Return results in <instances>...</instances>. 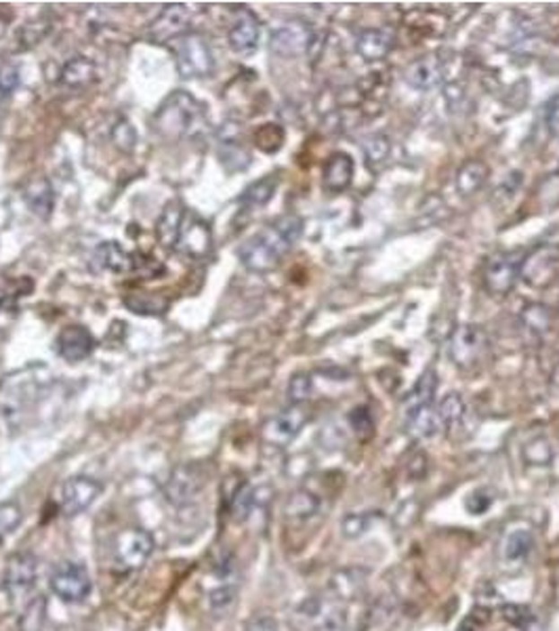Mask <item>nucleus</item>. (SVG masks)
Masks as SVG:
<instances>
[{"instance_id": "nucleus-1", "label": "nucleus", "mask_w": 559, "mask_h": 631, "mask_svg": "<svg viewBox=\"0 0 559 631\" xmlns=\"http://www.w3.org/2000/svg\"><path fill=\"white\" fill-rule=\"evenodd\" d=\"M53 385L47 366L32 364L11 372L0 381V425L15 430L28 415L39 410Z\"/></svg>"}, {"instance_id": "nucleus-2", "label": "nucleus", "mask_w": 559, "mask_h": 631, "mask_svg": "<svg viewBox=\"0 0 559 631\" xmlns=\"http://www.w3.org/2000/svg\"><path fill=\"white\" fill-rule=\"evenodd\" d=\"M303 234V219L297 215H282L267 228L250 236L238 249V259L249 272L266 274L280 266L284 255Z\"/></svg>"}, {"instance_id": "nucleus-3", "label": "nucleus", "mask_w": 559, "mask_h": 631, "mask_svg": "<svg viewBox=\"0 0 559 631\" xmlns=\"http://www.w3.org/2000/svg\"><path fill=\"white\" fill-rule=\"evenodd\" d=\"M152 125L164 139H196L206 133V110L188 91H173L153 112Z\"/></svg>"}, {"instance_id": "nucleus-4", "label": "nucleus", "mask_w": 559, "mask_h": 631, "mask_svg": "<svg viewBox=\"0 0 559 631\" xmlns=\"http://www.w3.org/2000/svg\"><path fill=\"white\" fill-rule=\"evenodd\" d=\"M175 53L177 72L181 78H206L213 74L214 59L202 36L189 32L170 42Z\"/></svg>"}, {"instance_id": "nucleus-5", "label": "nucleus", "mask_w": 559, "mask_h": 631, "mask_svg": "<svg viewBox=\"0 0 559 631\" xmlns=\"http://www.w3.org/2000/svg\"><path fill=\"white\" fill-rule=\"evenodd\" d=\"M524 250H507V253H494L484 267V285L493 295H507L513 291L521 278V266H524Z\"/></svg>"}, {"instance_id": "nucleus-6", "label": "nucleus", "mask_w": 559, "mask_h": 631, "mask_svg": "<svg viewBox=\"0 0 559 631\" xmlns=\"http://www.w3.org/2000/svg\"><path fill=\"white\" fill-rule=\"evenodd\" d=\"M51 590L61 602L80 604L93 592V581L87 568L78 562H61L51 574Z\"/></svg>"}, {"instance_id": "nucleus-7", "label": "nucleus", "mask_w": 559, "mask_h": 631, "mask_svg": "<svg viewBox=\"0 0 559 631\" xmlns=\"http://www.w3.org/2000/svg\"><path fill=\"white\" fill-rule=\"evenodd\" d=\"M36 579H39V560L36 556L28 554V551H20V554L9 557L7 571H4V590L11 602L26 604L30 593L36 587Z\"/></svg>"}, {"instance_id": "nucleus-8", "label": "nucleus", "mask_w": 559, "mask_h": 631, "mask_svg": "<svg viewBox=\"0 0 559 631\" xmlns=\"http://www.w3.org/2000/svg\"><path fill=\"white\" fill-rule=\"evenodd\" d=\"M205 484H206L205 465H198V463L179 465V468H175L173 474L169 476L167 484H164V499L175 507L189 505L202 493Z\"/></svg>"}, {"instance_id": "nucleus-9", "label": "nucleus", "mask_w": 559, "mask_h": 631, "mask_svg": "<svg viewBox=\"0 0 559 631\" xmlns=\"http://www.w3.org/2000/svg\"><path fill=\"white\" fill-rule=\"evenodd\" d=\"M307 421H310V413H307L303 404H291L286 410L274 415L272 419H267L263 424V443L275 446V449H284V446L291 444L299 436Z\"/></svg>"}, {"instance_id": "nucleus-10", "label": "nucleus", "mask_w": 559, "mask_h": 631, "mask_svg": "<svg viewBox=\"0 0 559 631\" xmlns=\"http://www.w3.org/2000/svg\"><path fill=\"white\" fill-rule=\"evenodd\" d=\"M103 493V484L95 478L76 476L64 482L59 497V512L66 518H76L83 512H87L95 504L97 497Z\"/></svg>"}, {"instance_id": "nucleus-11", "label": "nucleus", "mask_w": 559, "mask_h": 631, "mask_svg": "<svg viewBox=\"0 0 559 631\" xmlns=\"http://www.w3.org/2000/svg\"><path fill=\"white\" fill-rule=\"evenodd\" d=\"M153 551V537L144 529H125L116 537V560L127 571H137L150 560Z\"/></svg>"}, {"instance_id": "nucleus-12", "label": "nucleus", "mask_w": 559, "mask_h": 631, "mask_svg": "<svg viewBox=\"0 0 559 631\" xmlns=\"http://www.w3.org/2000/svg\"><path fill=\"white\" fill-rule=\"evenodd\" d=\"M313 42V32L310 23L293 20L278 26L269 36V48L280 57H297L303 55Z\"/></svg>"}, {"instance_id": "nucleus-13", "label": "nucleus", "mask_w": 559, "mask_h": 631, "mask_svg": "<svg viewBox=\"0 0 559 631\" xmlns=\"http://www.w3.org/2000/svg\"><path fill=\"white\" fill-rule=\"evenodd\" d=\"M213 249V232L205 219L194 215L192 211H188L186 222H183L179 242H177V253L189 259H202L211 253Z\"/></svg>"}, {"instance_id": "nucleus-14", "label": "nucleus", "mask_w": 559, "mask_h": 631, "mask_svg": "<svg viewBox=\"0 0 559 631\" xmlns=\"http://www.w3.org/2000/svg\"><path fill=\"white\" fill-rule=\"evenodd\" d=\"M55 347L61 360L66 363L76 364L87 360L95 349V337L87 327L83 324H70V327L61 329L57 339H55Z\"/></svg>"}, {"instance_id": "nucleus-15", "label": "nucleus", "mask_w": 559, "mask_h": 631, "mask_svg": "<svg viewBox=\"0 0 559 631\" xmlns=\"http://www.w3.org/2000/svg\"><path fill=\"white\" fill-rule=\"evenodd\" d=\"M484 346H486V337H484L482 329L473 327V324H463V327L454 330L450 339L452 363L460 369H469L482 356Z\"/></svg>"}, {"instance_id": "nucleus-16", "label": "nucleus", "mask_w": 559, "mask_h": 631, "mask_svg": "<svg viewBox=\"0 0 559 631\" xmlns=\"http://www.w3.org/2000/svg\"><path fill=\"white\" fill-rule=\"evenodd\" d=\"M192 13L186 4H167L150 26V39L153 42H173L183 34H189Z\"/></svg>"}, {"instance_id": "nucleus-17", "label": "nucleus", "mask_w": 559, "mask_h": 631, "mask_svg": "<svg viewBox=\"0 0 559 631\" xmlns=\"http://www.w3.org/2000/svg\"><path fill=\"white\" fill-rule=\"evenodd\" d=\"M559 266V249L557 247H540L534 253L526 255L524 266H521V278L534 289H543L553 283V276Z\"/></svg>"}, {"instance_id": "nucleus-18", "label": "nucleus", "mask_w": 559, "mask_h": 631, "mask_svg": "<svg viewBox=\"0 0 559 631\" xmlns=\"http://www.w3.org/2000/svg\"><path fill=\"white\" fill-rule=\"evenodd\" d=\"M259 36H261V26L259 20L253 11H240L236 20H233L230 28V47L233 53L238 55H250L257 51L259 47Z\"/></svg>"}, {"instance_id": "nucleus-19", "label": "nucleus", "mask_w": 559, "mask_h": 631, "mask_svg": "<svg viewBox=\"0 0 559 631\" xmlns=\"http://www.w3.org/2000/svg\"><path fill=\"white\" fill-rule=\"evenodd\" d=\"M22 198L32 215L42 219V222H47L51 217L55 208V189L47 177L36 175L32 180H28L22 189Z\"/></svg>"}, {"instance_id": "nucleus-20", "label": "nucleus", "mask_w": 559, "mask_h": 631, "mask_svg": "<svg viewBox=\"0 0 559 631\" xmlns=\"http://www.w3.org/2000/svg\"><path fill=\"white\" fill-rule=\"evenodd\" d=\"M186 215H188V208L183 206L179 200H170L169 205L162 208V213H160L158 223H156V238L160 247L167 250L177 249Z\"/></svg>"}, {"instance_id": "nucleus-21", "label": "nucleus", "mask_w": 559, "mask_h": 631, "mask_svg": "<svg viewBox=\"0 0 559 631\" xmlns=\"http://www.w3.org/2000/svg\"><path fill=\"white\" fill-rule=\"evenodd\" d=\"M354 171H355L354 158L345 154V152H335L333 156H328L327 164H324L322 188L330 194L345 192L354 181Z\"/></svg>"}, {"instance_id": "nucleus-22", "label": "nucleus", "mask_w": 559, "mask_h": 631, "mask_svg": "<svg viewBox=\"0 0 559 631\" xmlns=\"http://www.w3.org/2000/svg\"><path fill=\"white\" fill-rule=\"evenodd\" d=\"M441 74H444V66H441V59L438 55H427V57H421L413 61L406 67V83L416 91H429L433 87H438L441 83Z\"/></svg>"}, {"instance_id": "nucleus-23", "label": "nucleus", "mask_w": 559, "mask_h": 631, "mask_svg": "<svg viewBox=\"0 0 559 631\" xmlns=\"http://www.w3.org/2000/svg\"><path fill=\"white\" fill-rule=\"evenodd\" d=\"M391 47L393 32L387 28H368L364 32H360L358 42H355V51L364 57V61L385 59Z\"/></svg>"}, {"instance_id": "nucleus-24", "label": "nucleus", "mask_w": 559, "mask_h": 631, "mask_svg": "<svg viewBox=\"0 0 559 631\" xmlns=\"http://www.w3.org/2000/svg\"><path fill=\"white\" fill-rule=\"evenodd\" d=\"M534 548V535L530 529H511L501 541V560L505 565H521L528 560Z\"/></svg>"}, {"instance_id": "nucleus-25", "label": "nucleus", "mask_w": 559, "mask_h": 631, "mask_svg": "<svg viewBox=\"0 0 559 631\" xmlns=\"http://www.w3.org/2000/svg\"><path fill=\"white\" fill-rule=\"evenodd\" d=\"M97 81V67L87 57H72L61 70V84L70 89H87Z\"/></svg>"}, {"instance_id": "nucleus-26", "label": "nucleus", "mask_w": 559, "mask_h": 631, "mask_svg": "<svg viewBox=\"0 0 559 631\" xmlns=\"http://www.w3.org/2000/svg\"><path fill=\"white\" fill-rule=\"evenodd\" d=\"M275 189H278V177L275 175H266L261 180H257L255 183L244 189L242 196H240L238 202L240 206L247 208V211H253V208H261L272 202L275 196Z\"/></svg>"}, {"instance_id": "nucleus-27", "label": "nucleus", "mask_w": 559, "mask_h": 631, "mask_svg": "<svg viewBox=\"0 0 559 631\" xmlns=\"http://www.w3.org/2000/svg\"><path fill=\"white\" fill-rule=\"evenodd\" d=\"M435 388H438V379H435L433 371H427L425 375L419 379V383L415 385V390L410 391L406 400L402 404V416H408L416 413V410L432 407L433 404V396H435Z\"/></svg>"}, {"instance_id": "nucleus-28", "label": "nucleus", "mask_w": 559, "mask_h": 631, "mask_svg": "<svg viewBox=\"0 0 559 631\" xmlns=\"http://www.w3.org/2000/svg\"><path fill=\"white\" fill-rule=\"evenodd\" d=\"M95 263L100 272L108 269V272L122 274L131 269V255H127L118 242H101L95 250Z\"/></svg>"}, {"instance_id": "nucleus-29", "label": "nucleus", "mask_w": 559, "mask_h": 631, "mask_svg": "<svg viewBox=\"0 0 559 631\" xmlns=\"http://www.w3.org/2000/svg\"><path fill=\"white\" fill-rule=\"evenodd\" d=\"M490 175V169L482 161H467L457 173V189L463 196H473L484 188Z\"/></svg>"}, {"instance_id": "nucleus-30", "label": "nucleus", "mask_w": 559, "mask_h": 631, "mask_svg": "<svg viewBox=\"0 0 559 631\" xmlns=\"http://www.w3.org/2000/svg\"><path fill=\"white\" fill-rule=\"evenodd\" d=\"M404 421H406L408 432L413 434L415 438H433L435 434L441 430L438 408H433V404L432 407L416 410L413 415L404 416Z\"/></svg>"}, {"instance_id": "nucleus-31", "label": "nucleus", "mask_w": 559, "mask_h": 631, "mask_svg": "<svg viewBox=\"0 0 559 631\" xmlns=\"http://www.w3.org/2000/svg\"><path fill=\"white\" fill-rule=\"evenodd\" d=\"M318 510H319V499L305 488L294 490L284 505V513L291 520H307L316 516Z\"/></svg>"}, {"instance_id": "nucleus-32", "label": "nucleus", "mask_w": 559, "mask_h": 631, "mask_svg": "<svg viewBox=\"0 0 559 631\" xmlns=\"http://www.w3.org/2000/svg\"><path fill=\"white\" fill-rule=\"evenodd\" d=\"M125 305L141 316H160L169 310V302L158 293H131L125 297Z\"/></svg>"}, {"instance_id": "nucleus-33", "label": "nucleus", "mask_w": 559, "mask_h": 631, "mask_svg": "<svg viewBox=\"0 0 559 631\" xmlns=\"http://www.w3.org/2000/svg\"><path fill=\"white\" fill-rule=\"evenodd\" d=\"M47 623V598L34 596L23 604L20 615V631H42Z\"/></svg>"}, {"instance_id": "nucleus-34", "label": "nucleus", "mask_w": 559, "mask_h": 631, "mask_svg": "<svg viewBox=\"0 0 559 631\" xmlns=\"http://www.w3.org/2000/svg\"><path fill=\"white\" fill-rule=\"evenodd\" d=\"M219 158L221 164L230 171H242L247 169L250 164V156L249 152L242 148V144H238V139L233 137H221V145H219Z\"/></svg>"}, {"instance_id": "nucleus-35", "label": "nucleus", "mask_w": 559, "mask_h": 631, "mask_svg": "<svg viewBox=\"0 0 559 631\" xmlns=\"http://www.w3.org/2000/svg\"><path fill=\"white\" fill-rule=\"evenodd\" d=\"M257 504H259V490L250 486V484H242V486L231 495V518L236 520V522H244V520L250 516V512L255 510Z\"/></svg>"}, {"instance_id": "nucleus-36", "label": "nucleus", "mask_w": 559, "mask_h": 631, "mask_svg": "<svg viewBox=\"0 0 559 631\" xmlns=\"http://www.w3.org/2000/svg\"><path fill=\"white\" fill-rule=\"evenodd\" d=\"M391 156V142L385 135H371L364 142L366 167L371 171H380Z\"/></svg>"}, {"instance_id": "nucleus-37", "label": "nucleus", "mask_w": 559, "mask_h": 631, "mask_svg": "<svg viewBox=\"0 0 559 631\" xmlns=\"http://www.w3.org/2000/svg\"><path fill=\"white\" fill-rule=\"evenodd\" d=\"M521 322L524 327L534 335H545L546 330L551 329L553 314L551 310L543 303H528L524 310H521Z\"/></svg>"}, {"instance_id": "nucleus-38", "label": "nucleus", "mask_w": 559, "mask_h": 631, "mask_svg": "<svg viewBox=\"0 0 559 631\" xmlns=\"http://www.w3.org/2000/svg\"><path fill=\"white\" fill-rule=\"evenodd\" d=\"M286 133L280 125H274V122H267V125H261L255 131V145L257 150H261L263 154H275L282 145H284Z\"/></svg>"}, {"instance_id": "nucleus-39", "label": "nucleus", "mask_w": 559, "mask_h": 631, "mask_svg": "<svg viewBox=\"0 0 559 631\" xmlns=\"http://www.w3.org/2000/svg\"><path fill=\"white\" fill-rule=\"evenodd\" d=\"M465 413H467V407L460 394H448L438 407L441 427H448V430H452V427L463 424Z\"/></svg>"}, {"instance_id": "nucleus-40", "label": "nucleus", "mask_w": 559, "mask_h": 631, "mask_svg": "<svg viewBox=\"0 0 559 631\" xmlns=\"http://www.w3.org/2000/svg\"><path fill=\"white\" fill-rule=\"evenodd\" d=\"M112 142L116 148L120 152H125V154H131L137 148V131H135V127L131 125V120L120 118L116 122L112 128Z\"/></svg>"}, {"instance_id": "nucleus-41", "label": "nucleus", "mask_w": 559, "mask_h": 631, "mask_svg": "<svg viewBox=\"0 0 559 631\" xmlns=\"http://www.w3.org/2000/svg\"><path fill=\"white\" fill-rule=\"evenodd\" d=\"M23 520L22 507L13 504V501H7V504H0V541L13 535V532L20 529Z\"/></svg>"}, {"instance_id": "nucleus-42", "label": "nucleus", "mask_w": 559, "mask_h": 631, "mask_svg": "<svg viewBox=\"0 0 559 631\" xmlns=\"http://www.w3.org/2000/svg\"><path fill=\"white\" fill-rule=\"evenodd\" d=\"M362 587H364V581H362L360 571H352V579H349V571H343L333 579V590L336 598L352 600L362 592Z\"/></svg>"}, {"instance_id": "nucleus-43", "label": "nucleus", "mask_w": 559, "mask_h": 631, "mask_svg": "<svg viewBox=\"0 0 559 631\" xmlns=\"http://www.w3.org/2000/svg\"><path fill=\"white\" fill-rule=\"evenodd\" d=\"M524 459L528 465H534V468H543V465H549L553 461V449L546 438H534L526 444L524 449Z\"/></svg>"}, {"instance_id": "nucleus-44", "label": "nucleus", "mask_w": 559, "mask_h": 631, "mask_svg": "<svg viewBox=\"0 0 559 631\" xmlns=\"http://www.w3.org/2000/svg\"><path fill=\"white\" fill-rule=\"evenodd\" d=\"M372 520L374 518L371 516V513H347V516L343 518V522H341V532L347 539H358V537L364 535V532H368Z\"/></svg>"}, {"instance_id": "nucleus-45", "label": "nucleus", "mask_w": 559, "mask_h": 631, "mask_svg": "<svg viewBox=\"0 0 559 631\" xmlns=\"http://www.w3.org/2000/svg\"><path fill=\"white\" fill-rule=\"evenodd\" d=\"M131 269L133 272H137L141 278H145V280L158 278V276L164 274L162 263H158L150 255H141V253L131 255Z\"/></svg>"}, {"instance_id": "nucleus-46", "label": "nucleus", "mask_w": 559, "mask_h": 631, "mask_svg": "<svg viewBox=\"0 0 559 631\" xmlns=\"http://www.w3.org/2000/svg\"><path fill=\"white\" fill-rule=\"evenodd\" d=\"M311 394V377L301 372V375H294L288 383V400L291 404H303Z\"/></svg>"}, {"instance_id": "nucleus-47", "label": "nucleus", "mask_w": 559, "mask_h": 631, "mask_svg": "<svg viewBox=\"0 0 559 631\" xmlns=\"http://www.w3.org/2000/svg\"><path fill=\"white\" fill-rule=\"evenodd\" d=\"M349 424H352L355 434H358V436H362V438H368L374 430L372 416L364 407L352 410V415H349Z\"/></svg>"}, {"instance_id": "nucleus-48", "label": "nucleus", "mask_w": 559, "mask_h": 631, "mask_svg": "<svg viewBox=\"0 0 559 631\" xmlns=\"http://www.w3.org/2000/svg\"><path fill=\"white\" fill-rule=\"evenodd\" d=\"M20 84V70L13 66H4L0 70V103L7 100V95Z\"/></svg>"}, {"instance_id": "nucleus-49", "label": "nucleus", "mask_w": 559, "mask_h": 631, "mask_svg": "<svg viewBox=\"0 0 559 631\" xmlns=\"http://www.w3.org/2000/svg\"><path fill=\"white\" fill-rule=\"evenodd\" d=\"M545 122L553 137H559V95H555L549 103H546Z\"/></svg>"}, {"instance_id": "nucleus-50", "label": "nucleus", "mask_w": 559, "mask_h": 631, "mask_svg": "<svg viewBox=\"0 0 559 631\" xmlns=\"http://www.w3.org/2000/svg\"><path fill=\"white\" fill-rule=\"evenodd\" d=\"M482 497H484V490H477V493H473L471 495V497L469 499H467V507H469V505H473V504H477L476 507H471V513H484V512H486L488 510V507L490 505H493V501H494V497H490V499H484L482 501Z\"/></svg>"}, {"instance_id": "nucleus-51", "label": "nucleus", "mask_w": 559, "mask_h": 631, "mask_svg": "<svg viewBox=\"0 0 559 631\" xmlns=\"http://www.w3.org/2000/svg\"><path fill=\"white\" fill-rule=\"evenodd\" d=\"M247 631H280V629H278V625L272 621V618L259 617V618H255V621L249 623Z\"/></svg>"}, {"instance_id": "nucleus-52", "label": "nucleus", "mask_w": 559, "mask_h": 631, "mask_svg": "<svg viewBox=\"0 0 559 631\" xmlns=\"http://www.w3.org/2000/svg\"><path fill=\"white\" fill-rule=\"evenodd\" d=\"M9 305H11V299H9V295H7V293H3V291H0V311H3L4 308H9Z\"/></svg>"}, {"instance_id": "nucleus-53", "label": "nucleus", "mask_w": 559, "mask_h": 631, "mask_svg": "<svg viewBox=\"0 0 559 631\" xmlns=\"http://www.w3.org/2000/svg\"><path fill=\"white\" fill-rule=\"evenodd\" d=\"M553 381L559 385V364L555 366V371H553Z\"/></svg>"}, {"instance_id": "nucleus-54", "label": "nucleus", "mask_w": 559, "mask_h": 631, "mask_svg": "<svg viewBox=\"0 0 559 631\" xmlns=\"http://www.w3.org/2000/svg\"><path fill=\"white\" fill-rule=\"evenodd\" d=\"M557 604H559V587H557Z\"/></svg>"}]
</instances>
